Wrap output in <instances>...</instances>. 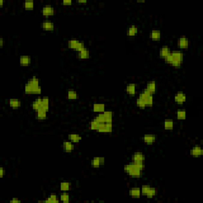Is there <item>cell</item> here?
Here are the masks:
<instances>
[{
	"label": "cell",
	"mask_w": 203,
	"mask_h": 203,
	"mask_svg": "<svg viewBox=\"0 0 203 203\" xmlns=\"http://www.w3.org/2000/svg\"><path fill=\"white\" fill-rule=\"evenodd\" d=\"M24 91L26 95H40L42 92L41 86L40 85V80L36 76L29 79L25 85Z\"/></svg>",
	"instance_id": "6da1fadb"
},
{
	"label": "cell",
	"mask_w": 203,
	"mask_h": 203,
	"mask_svg": "<svg viewBox=\"0 0 203 203\" xmlns=\"http://www.w3.org/2000/svg\"><path fill=\"white\" fill-rule=\"evenodd\" d=\"M124 171L132 178H141L143 174V171L136 168L132 162L124 166Z\"/></svg>",
	"instance_id": "7a4b0ae2"
},
{
	"label": "cell",
	"mask_w": 203,
	"mask_h": 203,
	"mask_svg": "<svg viewBox=\"0 0 203 203\" xmlns=\"http://www.w3.org/2000/svg\"><path fill=\"white\" fill-rule=\"evenodd\" d=\"M172 56V62L171 64V66L175 68H179L182 66L184 58V54L181 51H173L171 52Z\"/></svg>",
	"instance_id": "3957f363"
},
{
	"label": "cell",
	"mask_w": 203,
	"mask_h": 203,
	"mask_svg": "<svg viewBox=\"0 0 203 203\" xmlns=\"http://www.w3.org/2000/svg\"><path fill=\"white\" fill-rule=\"evenodd\" d=\"M68 47L70 49H73V50L79 52L82 49L85 48V44H84V42L80 41L70 40L68 41Z\"/></svg>",
	"instance_id": "277c9868"
},
{
	"label": "cell",
	"mask_w": 203,
	"mask_h": 203,
	"mask_svg": "<svg viewBox=\"0 0 203 203\" xmlns=\"http://www.w3.org/2000/svg\"><path fill=\"white\" fill-rule=\"evenodd\" d=\"M106 159L104 157L97 156L93 158L91 161V165L93 168H98L101 166H103L105 164Z\"/></svg>",
	"instance_id": "5b68a950"
},
{
	"label": "cell",
	"mask_w": 203,
	"mask_h": 203,
	"mask_svg": "<svg viewBox=\"0 0 203 203\" xmlns=\"http://www.w3.org/2000/svg\"><path fill=\"white\" fill-rule=\"evenodd\" d=\"M41 13L42 15L44 16V17H51V16H53L55 14V8L51 5H45L42 8Z\"/></svg>",
	"instance_id": "8992f818"
},
{
	"label": "cell",
	"mask_w": 203,
	"mask_h": 203,
	"mask_svg": "<svg viewBox=\"0 0 203 203\" xmlns=\"http://www.w3.org/2000/svg\"><path fill=\"white\" fill-rule=\"evenodd\" d=\"M174 101L177 105H183L186 101V95L185 93L179 91L174 95Z\"/></svg>",
	"instance_id": "52a82bcc"
},
{
	"label": "cell",
	"mask_w": 203,
	"mask_h": 203,
	"mask_svg": "<svg viewBox=\"0 0 203 203\" xmlns=\"http://www.w3.org/2000/svg\"><path fill=\"white\" fill-rule=\"evenodd\" d=\"M113 131V123H103L100 125L97 132L100 133H111Z\"/></svg>",
	"instance_id": "ba28073f"
},
{
	"label": "cell",
	"mask_w": 203,
	"mask_h": 203,
	"mask_svg": "<svg viewBox=\"0 0 203 203\" xmlns=\"http://www.w3.org/2000/svg\"><path fill=\"white\" fill-rule=\"evenodd\" d=\"M41 28L43 30L48 32H53L55 29V25L53 22L49 20H44L41 23Z\"/></svg>",
	"instance_id": "9c48e42d"
},
{
	"label": "cell",
	"mask_w": 203,
	"mask_h": 203,
	"mask_svg": "<svg viewBox=\"0 0 203 203\" xmlns=\"http://www.w3.org/2000/svg\"><path fill=\"white\" fill-rule=\"evenodd\" d=\"M178 45H179V49H186L189 48V40L188 38L185 36H181L179 38L178 41Z\"/></svg>",
	"instance_id": "30bf717a"
},
{
	"label": "cell",
	"mask_w": 203,
	"mask_h": 203,
	"mask_svg": "<svg viewBox=\"0 0 203 203\" xmlns=\"http://www.w3.org/2000/svg\"><path fill=\"white\" fill-rule=\"evenodd\" d=\"M190 153L192 156L195 157V158H198V157L202 156L203 149L201 148V147L200 145H195L190 149Z\"/></svg>",
	"instance_id": "8fae6325"
},
{
	"label": "cell",
	"mask_w": 203,
	"mask_h": 203,
	"mask_svg": "<svg viewBox=\"0 0 203 203\" xmlns=\"http://www.w3.org/2000/svg\"><path fill=\"white\" fill-rule=\"evenodd\" d=\"M78 57L80 60H87L91 57V54H90V51L87 48H83L81 50L78 52Z\"/></svg>",
	"instance_id": "7c38bea8"
},
{
	"label": "cell",
	"mask_w": 203,
	"mask_h": 203,
	"mask_svg": "<svg viewBox=\"0 0 203 203\" xmlns=\"http://www.w3.org/2000/svg\"><path fill=\"white\" fill-rule=\"evenodd\" d=\"M157 137L155 134H145L143 136V141L146 144H152L156 141Z\"/></svg>",
	"instance_id": "4fadbf2b"
},
{
	"label": "cell",
	"mask_w": 203,
	"mask_h": 203,
	"mask_svg": "<svg viewBox=\"0 0 203 203\" xmlns=\"http://www.w3.org/2000/svg\"><path fill=\"white\" fill-rule=\"evenodd\" d=\"M149 38L153 41H159L161 39V32L159 29H152L149 33Z\"/></svg>",
	"instance_id": "5bb4252c"
},
{
	"label": "cell",
	"mask_w": 203,
	"mask_h": 203,
	"mask_svg": "<svg viewBox=\"0 0 203 203\" xmlns=\"http://www.w3.org/2000/svg\"><path fill=\"white\" fill-rule=\"evenodd\" d=\"M145 90L150 93L151 95H154L156 91V81L152 80V81L148 82L147 85H146Z\"/></svg>",
	"instance_id": "9a60e30c"
},
{
	"label": "cell",
	"mask_w": 203,
	"mask_h": 203,
	"mask_svg": "<svg viewBox=\"0 0 203 203\" xmlns=\"http://www.w3.org/2000/svg\"><path fill=\"white\" fill-rule=\"evenodd\" d=\"M31 57L29 56L24 55L21 56L20 58H19V64L22 67H28L31 64Z\"/></svg>",
	"instance_id": "2e32d148"
},
{
	"label": "cell",
	"mask_w": 203,
	"mask_h": 203,
	"mask_svg": "<svg viewBox=\"0 0 203 203\" xmlns=\"http://www.w3.org/2000/svg\"><path fill=\"white\" fill-rule=\"evenodd\" d=\"M104 123H113V115L114 113L112 111H104L101 113Z\"/></svg>",
	"instance_id": "e0dca14e"
},
{
	"label": "cell",
	"mask_w": 203,
	"mask_h": 203,
	"mask_svg": "<svg viewBox=\"0 0 203 203\" xmlns=\"http://www.w3.org/2000/svg\"><path fill=\"white\" fill-rule=\"evenodd\" d=\"M171 53V50L169 47L166 46V45L163 46L159 49V57L164 60L167 56L170 55Z\"/></svg>",
	"instance_id": "ac0fdd59"
},
{
	"label": "cell",
	"mask_w": 203,
	"mask_h": 203,
	"mask_svg": "<svg viewBox=\"0 0 203 203\" xmlns=\"http://www.w3.org/2000/svg\"><path fill=\"white\" fill-rule=\"evenodd\" d=\"M9 106L11 108L17 110V109L20 108L22 106V102L18 98H11L9 99Z\"/></svg>",
	"instance_id": "d6986e66"
},
{
	"label": "cell",
	"mask_w": 203,
	"mask_h": 203,
	"mask_svg": "<svg viewBox=\"0 0 203 203\" xmlns=\"http://www.w3.org/2000/svg\"><path fill=\"white\" fill-rule=\"evenodd\" d=\"M145 155L142 153L141 152H135L134 154L132 156V161H140L144 162L145 161Z\"/></svg>",
	"instance_id": "ffe728a7"
},
{
	"label": "cell",
	"mask_w": 203,
	"mask_h": 203,
	"mask_svg": "<svg viewBox=\"0 0 203 203\" xmlns=\"http://www.w3.org/2000/svg\"><path fill=\"white\" fill-rule=\"evenodd\" d=\"M129 195L132 198H140L141 196V191L140 187H132L129 190Z\"/></svg>",
	"instance_id": "44dd1931"
},
{
	"label": "cell",
	"mask_w": 203,
	"mask_h": 203,
	"mask_svg": "<svg viewBox=\"0 0 203 203\" xmlns=\"http://www.w3.org/2000/svg\"><path fill=\"white\" fill-rule=\"evenodd\" d=\"M92 110L95 113L97 114H101L106 111V106L103 103H95L93 104Z\"/></svg>",
	"instance_id": "7402d4cb"
},
{
	"label": "cell",
	"mask_w": 203,
	"mask_h": 203,
	"mask_svg": "<svg viewBox=\"0 0 203 203\" xmlns=\"http://www.w3.org/2000/svg\"><path fill=\"white\" fill-rule=\"evenodd\" d=\"M126 91L129 95H130V96H134V95H136V93H137V85L135 83H133L128 84L127 86H126Z\"/></svg>",
	"instance_id": "603a6c76"
},
{
	"label": "cell",
	"mask_w": 203,
	"mask_h": 203,
	"mask_svg": "<svg viewBox=\"0 0 203 203\" xmlns=\"http://www.w3.org/2000/svg\"><path fill=\"white\" fill-rule=\"evenodd\" d=\"M41 102H42V98L41 97L37 98L33 102L32 105H31L32 109H33L35 112H37V111H38L39 110H41Z\"/></svg>",
	"instance_id": "cb8c5ba5"
},
{
	"label": "cell",
	"mask_w": 203,
	"mask_h": 203,
	"mask_svg": "<svg viewBox=\"0 0 203 203\" xmlns=\"http://www.w3.org/2000/svg\"><path fill=\"white\" fill-rule=\"evenodd\" d=\"M62 148L66 152H71L75 149V146H74V144L72 142L68 141H64L63 143Z\"/></svg>",
	"instance_id": "d4e9b609"
},
{
	"label": "cell",
	"mask_w": 203,
	"mask_h": 203,
	"mask_svg": "<svg viewBox=\"0 0 203 203\" xmlns=\"http://www.w3.org/2000/svg\"><path fill=\"white\" fill-rule=\"evenodd\" d=\"M47 111H44V110H40L36 112L35 117L36 119L38 121H44L47 118Z\"/></svg>",
	"instance_id": "484cf974"
},
{
	"label": "cell",
	"mask_w": 203,
	"mask_h": 203,
	"mask_svg": "<svg viewBox=\"0 0 203 203\" xmlns=\"http://www.w3.org/2000/svg\"><path fill=\"white\" fill-rule=\"evenodd\" d=\"M68 140L73 144H77L81 141L82 137L77 133H70L68 135Z\"/></svg>",
	"instance_id": "4316f807"
},
{
	"label": "cell",
	"mask_w": 203,
	"mask_h": 203,
	"mask_svg": "<svg viewBox=\"0 0 203 203\" xmlns=\"http://www.w3.org/2000/svg\"><path fill=\"white\" fill-rule=\"evenodd\" d=\"M174 121L172 119H165V121L163 122V128L165 130L171 131L174 129Z\"/></svg>",
	"instance_id": "83f0119b"
},
{
	"label": "cell",
	"mask_w": 203,
	"mask_h": 203,
	"mask_svg": "<svg viewBox=\"0 0 203 203\" xmlns=\"http://www.w3.org/2000/svg\"><path fill=\"white\" fill-rule=\"evenodd\" d=\"M60 201V198L56 194H51L50 195L47 197V198L44 200V202L47 203H58Z\"/></svg>",
	"instance_id": "f1b7e54d"
},
{
	"label": "cell",
	"mask_w": 203,
	"mask_h": 203,
	"mask_svg": "<svg viewBox=\"0 0 203 203\" xmlns=\"http://www.w3.org/2000/svg\"><path fill=\"white\" fill-rule=\"evenodd\" d=\"M71 183L69 182H61L60 184V190L61 192H68L71 190Z\"/></svg>",
	"instance_id": "f546056e"
},
{
	"label": "cell",
	"mask_w": 203,
	"mask_h": 203,
	"mask_svg": "<svg viewBox=\"0 0 203 203\" xmlns=\"http://www.w3.org/2000/svg\"><path fill=\"white\" fill-rule=\"evenodd\" d=\"M175 116H176L177 119L179 121H184L186 118V111L184 109L178 110L175 113Z\"/></svg>",
	"instance_id": "4dcf8cb0"
},
{
	"label": "cell",
	"mask_w": 203,
	"mask_h": 203,
	"mask_svg": "<svg viewBox=\"0 0 203 203\" xmlns=\"http://www.w3.org/2000/svg\"><path fill=\"white\" fill-rule=\"evenodd\" d=\"M49 98L48 97H42V102H41V109L44 111L49 112ZM40 111V110H39Z\"/></svg>",
	"instance_id": "1f68e13d"
},
{
	"label": "cell",
	"mask_w": 203,
	"mask_h": 203,
	"mask_svg": "<svg viewBox=\"0 0 203 203\" xmlns=\"http://www.w3.org/2000/svg\"><path fill=\"white\" fill-rule=\"evenodd\" d=\"M137 33H138V28L134 25L131 26L127 30V35L129 37H135Z\"/></svg>",
	"instance_id": "d6a6232c"
},
{
	"label": "cell",
	"mask_w": 203,
	"mask_h": 203,
	"mask_svg": "<svg viewBox=\"0 0 203 203\" xmlns=\"http://www.w3.org/2000/svg\"><path fill=\"white\" fill-rule=\"evenodd\" d=\"M67 98L69 100H76L79 98V94L76 91L70 90L67 93Z\"/></svg>",
	"instance_id": "836d02e7"
},
{
	"label": "cell",
	"mask_w": 203,
	"mask_h": 203,
	"mask_svg": "<svg viewBox=\"0 0 203 203\" xmlns=\"http://www.w3.org/2000/svg\"><path fill=\"white\" fill-rule=\"evenodd\" d=\"M60 201L65 203H68L70 201V195L68 192H62V194L60 195Z\"/></svg>",
	"instance_id": "e575fe53"
},
{
	"label": "cell",
	"mask_w": 203,
	"mask_h": 203,
	"mask_svg": "<svg viewBox=\"0 0 203 203\" xmlns=\"http://www.w3.org/2000/svg\"><path fill=\"white\" fill-rule=\"evenodd\" d=\"M156 194H157L156 188L152 187V186H151L149 190H148V192L146 194V198L149 199L153 198H155V197L156 196Z\"/></svg>",
	"instance_id": "d590c367"
},
{
	"label": "cell",
	"mask_w": 203,
	"mask_h": 203,
	"mask_svg": "<svg viewBox=\"0 0 203 203\" xmlns=\"http://www.w3.org/2000/svg\"><path fill=\"white\" fill-rule=\"evenodd\" d=\"M136 105H137V106L138 108L141 109V110H144V109L146 108L145 102H144V100L143 98H141L140 97L137 98V100H136Z\"/></svg>",
	"instance_id": "8d00e7d4"
},
{
	"label": "cell",
	"mask_w": 203,
	"mask_h": 203,
	"mask_svg": "<svg viewBox=\"0 0 203 203\" xmlns=\"http://www.w3.org/2000/svg\"><path fill=\"white\" fill-rule=\"evenodd\" d=\"M100 126V123L98 122L97 120H95V118L90 122V129H91V130H95V131H98V128H99Z\"/></svg>",
	"instance_id": "74e56055"
},
{
	"label": "cell",
	"mask_w": 203,
	"mask_h": 203,
	"mask_svg": "<svg viewBox=\"0 0 203 203\" xmlns=\"http://www.w3.org/2000/svg\"><path fill=\"white\" fill-rule=\"evenodd\" d=\"M23 8L26 10H29V11H31V10H33L34 8V2L33 1H27V2H23Z\"/></svg>",
	"instance_id": "f35d334b"
},
{
	"label": "cell",
	"mask_w": 203,
	"mask_h": 203,
	"mask_svg": "<svg viewBox=\"0 0 203 203\" xmlns=\"http://www.w3.org/2000/svg\"><path fill=\"white\" fill-rule=\"evenodd\" d=\"M145 102L146 107H152L153 106V103H154V98H153V95H150L148 97H147L144 99Z\"/></svg>",
	"instance_id": "ab89813d"
},
{
	"label": "cell",
	"mask_w": 203,
	"mask_h": 203,
	"mask_svg": "<svg viewBox=\"0 0 203 203\" xmlns=\"http://www.w3.org/2000/svg\"><path fill=\"white\" fill-rule=\"evenodd\" d=\"M150 186L149 185H143L141 187V195H144V196H146V194L148 192V190L150 189Z\"/></svg>",
	"instance_id": "60d3db41"
},
{
	"label": "cell",
	"mask_w": 203,
	"mask_h": 203,
	"mask_svg": "<svg viewBox=\"0 0 203 203\" xmlns=\"http://www.w3.org/2000/svg\"><path fill=\"white\" fill-rule=\"evenodd\" d=\"M62 5H64V6H71V4H72V1L71 0H68V1H63V2H61Z\"/></svg>",
	"instance_id": "b9f144b4"
},
{
	"label": "cell",
	"mask_w": 203,
	"mask_h": 203,
	"mask_svg": "<svg viewBox=\"0 0 203 203\" xmlns=\"http://www.w3.org/2000/svg\"><path fill=\"white\" fill-rule=\"evenodd\" d=\"M5 174H6V170H5V168L1 167V168H0V177L2 178V177L4 176Z\"/></svg>",
	"instance_id": "7bdbcfd3"
},
{
	"label": "cell",
	"mask_w": 203,
	"mask_h": 203,
	"mask_svg": "<svg viewBox=\"0 0 203 203\" xmlns=\"http://www.w3.org/2000/svg\"><path fill=\"white\" fill-rule=\"evenodd\" d=\"M10 202L11 203H20L21 202V200H19L18 198H13L11 199V201H10Z\"/></svg>",
	"instance_id": "ee69618b"
},
{
	"label": "cell",
	"mask_w": 203,
	"mask_h": 203,
	"mask_svg": "<svg viewBox=\"0 0 203 203\" xmlns=\"http://www.w3.org/2000/svg\"><path fill=\"white\" fill-rule=\"evenodd\" d=\"M4 44H5L4 39L2 38H0V48H2V47L4 46Z\"/></svg>",
	"instance_id": "f6af8a7d"
},
{
	"label": "cell",
	"mask_w": 203,
	"mask_h": 203,
	"mask_svg": "<svg viewBox=\"0 0 203 203\" xmlns=\"http://www.w3.org/2000/svg\"><path fill=\"white\" fill-rule=\"evenodd\" d=\"M78 3H80V4H86V2H87V1H86V0H83V1H78Z\"/></svg>",
	"instance_id": "bcb514c9"
},
{
	"label": "cell",
	"mask_w": 203,
	"mask_h": 203,
	"mask_svg": "<svg viewBox=\"0 0 203 203\" xmlns=\"http://www.w3.org/2000/svg\"><path fill=\"white\" fill-rule=\"evenodd\" d=\"M3 3H4L3 0H0V7H3Z\"/></svg>",
	"instance_id": "7dc6e473"
},
{
	"label": "cell",
	"mask_w": 203,
	"mask_h": 203,
	"mask_svg": "<svg viewBox=\"0 0 203 203\" xmlns=\"http://www.w3.org/2000/svg\"><path fill=\"white\" fill-rule=\"evenodd\" d=\"M137 2H138V3H144V0H142V1H140V0H138V1H137Z\"/></svg>",
	"instance_id": "c3c4849f"
}]
</instances>
